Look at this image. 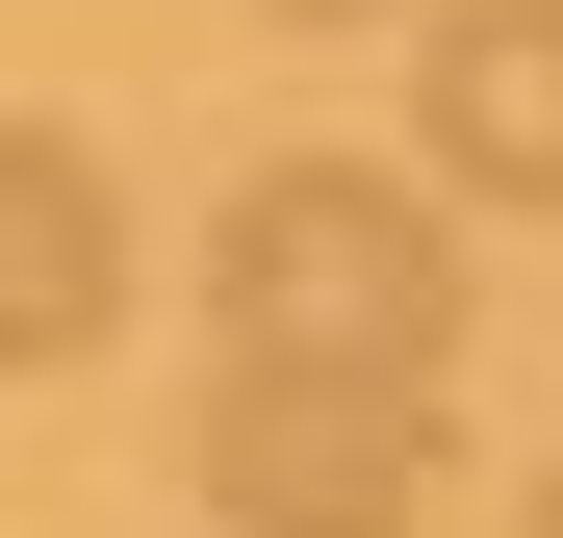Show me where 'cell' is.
Segmentation results:
<instances>
[{"mask_svg":"<svg viewBox=\"0 0 563 538\" xmlns=\"http://www.w3.org/2000/svg\"><path fill=\"white\" fill-rule=\"evenodd\" d=\"M206 308H231V359L435 385V359H461V231H435V179H358V154H256V179H231V231H206Z\"/></svg>","mask_w":563,"mask_h":538,"instance_id":"6da1fadb","label":"cell"},{"mask_svg":"<svg viewBox=\"0 0 563 538\" xmlns=\"http://www.w3.org/2000/svg\"><path fill=\"white\" fill-rule=\"evenodd\" d=\"M410 129H435V206H563V0H435Z\"/></svg>","mask_w":563,"mask_h":538,"instance_id":"277c9868","label":"cell"},{"mask_svg":"<svg viewBox=\"0 0 563 538\" xmlns=\"http://www.w3.org/2000/svg\"><path fill=\"white\" fill-rule=\"evenodd\" d=\"M206 513H231V538H410V513H435V385L231 359V385H206Z\"/></svg>","mask_w":563,"mask_h":538,"instance_id":"7a4b0ae2","label":"cell"},{"mask_svg":"<svg viewBox=\"0 0 563 538\" xmlns=\"http://www.w3.org/2000/svg\"><path fill=\"white\" fill-rule=\"evenodd\" d=\"M103 333H129V179L77 129H0V385H52Z\"/></svg>","mask_w":563,"mask_h":538,"instance_id":"3957f363","label":"cell"},{"mask_svg":"<svg viewBox=\"0 0 563 538\" xmlns=\"http://www.w3.org/2000/svg\"><path fill=\"white\" fill-rule=\"evenodd\" d=\"M538 538H563V487H538Z\"/></svg>","mask_w":563,"mask_h":538,"instance_id":"8992f818","label":"cell"},{"mask_svg":"<svg viewBox=\"0 0 563 538\" xmlns=\"http://www.w3.org/2000/svg\"><path fill=\"white\" fill-rule=\"evenodd\" d=\"M282 26H358V0H282Z\"/></svg>","mask_w":563,"mask_h":538,"instance_id":"5b68a950","label":"cell"}]
</instances>
